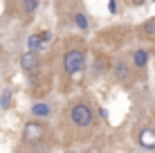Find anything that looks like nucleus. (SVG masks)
Listing matches in <instances>:
<instances>
[{
	"mask_svg": "<svg viewBox=\"0 0 155 153\" xmlns=\"http://www.w3.org/2000/svg\"><path fill=\"white\" fill-rule=\"evenodd\" d=\"M108 12H110V14L117 12V0H108Z\"/></svg>",
	"mask_w": 155,
	"mask_h": 153,
	"instance_id": "2eb2a0df",
	"label": "nucleus"
},
{
	"mask_svg": "<svg viewBox=\"0 0 155 153\" xmlns=\"http://www.w3.org/2000/svg\"><path fill=\"white\" fill-rule=\"evenodd\" d=\"M63 68H65V72L70 77L74 75H79V72L85 68V54H83V50H68L65 52V56H63Z\"/></svg>",
	"mask_w": 155,
	"mask_h": 153,
	"instance_id": "7ed1b4c3",
	"label": "nucleus"
},
{
	"mask_svg": "<svg viewBox=\"0 0 155 153\" xmlns=\"http://www.w3.org/2000/svg\"><path fill=\"white\" fill-rule=\"evenodd\" d=\"M113 75L117 81H121V83H133L135 81V77H133V68L128 65L126 61H117L115 65H113Z\"/></svg>",
	"mask_w": 155,
	"mask_h": 153,
	"instance_id": "39448f33",
	"label": "nucleus"
},
{
	"mask_svg": "<svg viewBox=\"0 0 155 153\" xmlns=\"http://www.w3.org/2000/svg\"><path fill=\"white\" fill-rule=\"evenodd\" d=\"M140 36H144V38H155V18H148L146 23L140 25Z\"/></svg>",
	"mask_w": 155,
	"mask_h": 153,
	"instance_id": "1a4fd4ad",
	"label": "nucleus"
},
{
	"mask_svg": "<svg viewBox=\"0 0 155 153\" xmlns=\"http://www.w3.org/2000/svg\"><path fill=\"white\" fill-rule=\"evenodd\" d=\"M70 122L79 128H88L94 122V110L88 106V104H74L70 108Z\"/></svg>",
	"mask_w": 155,
	"mask_h": 153,
	"instance_id": "f257e3e1",
	"label": "nucleus"
},
{
	"mask_svg": "<svg viewBox=\"0 0 155 153\" xmlns=\"http://www.w3.org/2000/svg\"><path fill=\"white\" fill-rule=\"evenodd\" d=\"M0 106H2V110L12 108V88H5L2 95H0Z\"/></svg>",
	"mask_w": 155,
	"mask_h": 153,
	"instance_id": "f8f14e48",
	"label": "nucleus"
},
{
	"mask_svg": "<svg viewBox=\"0 0 155 153\" xmlns=\"http://www.w3.org/2000/svg\"><path fill=\"white\" fill-rule=\"evenodd\" d=\"M137 144L142 146V149H155V128L151 126H144L140 128V133H137Z\"/></svg>",
	"mask_w": 155,
	"mask_h": 153,
	"instance_id": "423d86ee",
	"label": "nucleus"
},
{
	"mask_svg": "<svg viewBox=\"0 0 155 153\" xmlns=\"http://www.w3.org/2000/svg\"><path fill=\"white\" fill-rule=\"evenodd\" d=\"M45 133H47L45 122L38 119V117H34V119H29V122L25 124V128H23V142L25 144H38V142L45 138Z\"/></svg>",
	"mask_w": 155,
	"mask_h": 153,
	"instance_id": "f03ea898",
	"label": "nucleus"
},
{
	"mask_svg": "<svg viewBox=\"0 0 155 153\" xmlns=\"http://www.w3.org/2000/svg\"><path fill=\"white\" fill-rule=\"evenodd\" d=\"M43 47H45V43L41 41V36H38V34H31L29 41H27V50L36 52V50H43Z\"/></svg>",
	"mask_w": 155,
	"mask_h": 153,
	"instance_id": "9d476101",
	"label": "nucleus"
},
{
	"mask_svg": "<svg viewBox=\"0 0 155 153\" xmlns=\"http://www.w3.org/2000/svg\"><path fill=\"white\" fill-rule=\"evenodd\" d=\"M50 115H52V108H50V104H45V101H36V104H31V117L47 119Z\"/></svg>",
	"mask_w": 155,
	"mask_h": 153,
	"instance_id": "6e6552de",
	"label": "nucleus"
},
{
	"mask_svg": "<svg viewBox=\"0 0 155 153\" xmlns=\"http://www.w3.org/2000/svg\"><path fill=\"white\" fill-rule=\"evenodd\" d=\"M74 23H77V27H79V29H88V18H85L81 12L74 14Z\"/></svg>",
	"mask_w": 155,
	"mask_h": 153,
	"instance_id": "ddd939ff",
	"label": "nucleus"
},
{
	"mask_svg": "<svg viewBox=\"0 0 155 153\" xmlns=\"http://www.w3.org/2000/svg\"><path fill=\"white\" fill-rule=\"evenodd\" d=\"M153 2H155V0H153Z\"/></svg>",
	"mask_w": 155,
	"mask_h": 153,
	"instance_id": "dca6fc26",
	"label": "nucleus"
},
{
	"mask_svg": "<svg viewBox=\"0 0 155 153\" xmlns=\"http://www.w3.org/2000/svg\"><path fill=\"white\" fill-rule=\"evenodd\" d=\"M38 36H41V41H43V43H45V45H47V43H50V41H52V32H50V29H43V32H41Z\"/></svg>",
	"mask_w": 155,
	"mask_h": 153,
	"instance_id": "4468645a",
	"label": "nucleus"
},
{
	"mask_svg": "<svg viewBox=\"0 0 155 153\" xmlns=\"http://www.w3.org/2000/svg\"><path fill=\"white\" fill-rule=\"evenodd\" d=\"M20 68H23L27 75L36 72V70L41 68V56H38V52H31V50L23 52V54H20Z\"/></svg>",
	"mask_w": 155,
	"mask_h": 153,
	"instance_id": "20e7f679",
	"label": "nucleus"
},
{
	"mask_svg": "<svg viewBox=\"0 0 155 153\" xmlns=\"http://www.w3.org/2000/svg\"><path fill=\"white\" fill-rule=\"evenodd\" d=\"M148 59H151V54H148V50H144V47L133 52V65H135L137 70H144V68L148 65Z\"/></svg>",
	"mask_w": 155,
	"mask_h": 153,
	"instance_id": "0eeeda50",
	"label": "nucleus"
},
{
	"mask_svg": "<svg viewBox=\"0 0 155 153\" xmlns=\"http://www.w3.org/2000/svg\"><path fill=\"white\" fill-rule=\"evenodd\" d=\"M20 7H23V12L31 16L36 14V9H38V0H20Z\"/></svg>",
	"mask_w": 155,
	"mask_h": 153,
	"instance_id": "9b49d317",
	"label": "nucleus"
}]
</instances>
